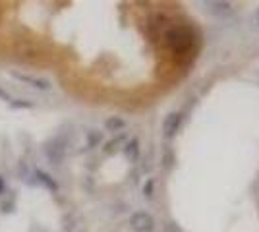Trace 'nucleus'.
<instances>
[{
	"label": "nucleus",
	"instance_id": "nucleus-16",
	"mask_svg": "<svg viewBox=\"0 0 259 232\" xmlns=\"http://www.w3.org/2000/svg\"><path fill=\"white\" fill-rule=\"evenodd\" d=\"M4 190H6V184H4V178L0 176V196L4 194Z\"/></svg>",
	"mask_w": 259,
	"mask_h": 232
},
{
	"label": "nucleus",
	"instance_id": "nucleus-14",
	"mask_svg": "<svg viewBox=\"0 0 259 232\" xmlns=\"http://www.w3.org/2000/svg\"><path fill=\"white\" fill-rule=\"evenodd\" d=\"M120 142H122V137H116L114 142H110V144H107V147H105V151H112V149H114V147H116V145H118Z\"/></svg>",
	"mask_w": 259,
	"mask_h": 232
},
{
	"label": "nucleus",
	"instance_id": "nucleus-1",
	"mask_svg": "<svg viewBox=\"0 0 259 232\" xmlns=\"http://www.w3.org/2000/svg\"><path fill=\"white\" fill-rule=\"evenodd\" d=\"M164 43H166V47H168L172 53L184 55V53H188V51L192 49V44H194V33H192L190 27L176 25V27L168 29V31L164 33Z\"/></svg>",
	"mask_w": 259,
	"mask_h": 232
},
{
	"label": "nucleus",
	"instance_id": "nucleus-13",
	"mask_svg": "<svg viewBox=\"0 0 259 232\" xmlns=\"http://www.w3.org/2000/svg\"><path fill=\"white\" fill-rule=\"evenodd\" d=\"M166 232H184V230L176 222H168V224H166Z\"/></svg>",
	"mask_w": 259,
	"mask_h": 232
},
{
	"label": "nucleus",
	"instance_id": "nucleus-9",
	"mask_svg": "<svg viewBox=\"0 0 259 232\" xmlns=\"http://www.w3.org/2000/svg\"><path fill=\"white\" fill-rule=\"evenodd\" d=\"M101 142H103V133L99 132V130H91V132L87 133V149L97 147Z\"/></svg>",
	"mask_w": 259,
	"mask_h": 232
},
{
	"label": "nucleus",
	"instance_id": "nucleus-5",
	"mask_svg": "<svg viewBox=\"0 0 259 232\" xmlns=\"http://www.w3.org/2000/svg\"><path fill=\"white\" fill-rule=\"evenodd\" d=\"M12 76L16 77V79H20L23 83H27V85H31V87L39 89V91H49L51 89V81L49 79H43V77H35V76H25V74H12Z\"/></svg>",
	"mask_w": 259,
	"mask_h": 232
},
{
	"label": "nucleus",
	"instance_id": "nucleus-3",
	"mask_svg": "<svg viewBox=\"0 0 259 232\" xmlns=\"http://www.w3.org/2000/svg\"><path fill=\"white\" fill-rule=\"evenodd\" d=\"M130 228L134 232H153L155 228V221L149 213L140 211V213H134L132 219H130Z\"/></svg>",
	"mask_w": 259,
	"mask_h": 232
},
{
	"label": "nucleus",
	"instance_id": "nucleus-15",
	"mask_svg": "<svg viewBox=\"0 0 259 232\" xmlns=\"http://www.w3.org/2000/svg\"><path fill=\"white\" fill-rule=\"evenodd\" d=\"M0 99H2V101H6V103H12L10 93H6V91H4V89H0Z\"/></svg>",
	"mask_w": 259,
	"mask_h": 232
},
{
	"label": "nucleus",
	"instance_id": "nucleus-2",
	"mask_svg": "<svg viewBox=\"0 0 259 232\" xmlns=\"http://www.w3.org/2000/svg\"><path fill=\"white\" fill-rule=\"evenodd\" d=\"M66 149H68V144L62 137H54L49 144L45 145V155L49 159L51 165H60L66 159Z\"/></svg>",
	"mask_w": 259,
	"mask_h": 232
},
{
	"label": "nucleus",
	"instance_id": "nucleus-8",
	"mask_svg": "<svg viewBox=\"0 0 259 232\" xmlns=\"http://www.w3.org/2000/svg\"><path fill=\"white\" fill-rule=\"evenodd\" d=\"M105 126H107L108 132H120V130L126 128V120L120 118V116H110V118L105 122Z\"/></svg>",
	"mask_w": 259,
	"mask_h": 232
},
{
	"label": "nucleus",
	"instance_id": "nucleus-10",
	"mask_svg": "<svg viewBox=\"0 0 259 232\" xmlns=\"http://www.w3.org/2000/svg\"><path fill=\"white\" fill-rule=\"evenodd\" d=\"M215 14H228L230 12V2H211Z\"/></svg>",
	"mask_w": 259,
	"mask_h": 232
},
{
	"label": "nucleus",
	"instance_id": "nucleus-11",
	"mask_svg": "<svg viewBox=\"0 0 259 232\" xmlns=\"http://www.w3.org/2000/svg\"><path fill=\"white\" fill-rule=\"evenodd\" d=\"M10 107L12 109H33V103L31 101H23V99H12L10 103Z\"/></svg>",
	"mask_w": 259,
	"mask_h": 232
},
{
	"label": "nucleus",
	"instance_id": "nucleus-17",
	"mask_svg": "<svg viewBox=\"0 0 259 232\" xmlns=\"http://www.w3.org/2000/svg\"><path fill=\"white\" fill-rule=\"evenodd\" d=\"M257 16H259V14H257Z\"/></svg>",
	"mask_w": 259,
	"mask_h": 232
},
{
	"label": "nucleus",
	"instance_id": "nucleus-7",
	"mask_svg": "<svg viewBox=\"0 0 259 232\" xmlns=\"http://www.w3.org/2000/svg\"><path fill=\"white\" fill-rule=\"evenodd\" d=\"M124 155L128 157L130 163H136L140 159V142L138 140H130L126 147H124Z\"/></svg>",
	"mask_w": 259,
	"mask_h": 232
},
{
	"label": "nucleus",
	"instance_id": "nucleus-4",
	"mask_svg": "<svg viewBox=\"0 0 259 232\" xmlns=\"http://www.w3.org/2000/svg\"><path fill=\"white\" fill-rule=\"evenodd\" d=\"M180 124H182V114L180 112H170L164 122H162V133L164 137H174L176 132L180 130Z\"/></svg>",
	"mask_w": 259,
	"mask_h": 232
},
{
	"label": "nucleus",
	"instance_id": "nucleus-6",
	"mask_svg": "<svg viewBox=\"0 0 259 232\" xmlns=\"http://www.w3.org/2000/svg\"><path fill=\"white\" fill-rule=\"evenodd\" d=\"M33 176H35V180H37V184H43L45 188L51 190V192H58V184H56V180H54L51 174H47L45 170H39V168H37Z\"/></svg>",
	"mask_w": 259,
	"mask_h": 232
},
{
	"label": "nucleus",
	"instance_id": "nucleus-12",
	"mask_svg": "<svg viewBox=\"0 0 259 232\" xmlns=\"http://www.w3.org/2000/svg\"><path fill=\"white\" fill-rule=\"evenodd\" d=\"M143 196L147 199L153 198V180H147V182H145V186H143Z\"/></svg>",
	"mask_w": 259,
	"mask_h": 232
}]
</instances>
